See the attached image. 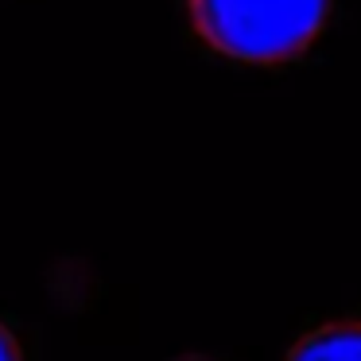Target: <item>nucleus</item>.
Segmentation results:
<instances>
[{"label": "nucleus", "instance_id": "f257e3e1", "mask_svg": "<svg viewBox=\"0 0 361 361\" xmlns=\"http://www.w3.org/2000/svg\"><path fill=\"white\" fill-rule=\"evenodd\" d=\"M334 0H190L206 47L233 63L280 66L322 35Z\"/></svg>", "mask_w": 361, "mask_h": 361}, {"label": "nucleus", "instance_id": "7ed1b4c3", "mask_svg": "<svg viewBox=\"0 0 361 361\" xmlns=\"http://www.w3.org/2000/svg\"><path fill=\"white\" fill-rule=\"evenodd\" d=\"M0 361H24V350H20L16 334L8 330L4 319H0Z\"/></svg>", "mask_w": 361, "mask_h": 361}, {"label": "nucleus", "instance_id": "20e7f679", "mask_svg": "<svg viewBox=\"0 0 361 361\" xmlns=\"http://www.w3.org/2000/svg\"><path fill=\"white\" fill-rule=\"evenodd\" d=\"M179 361H214V357H179Z\"/></svg>", "mask_w": 361, "mask_h": 361}, {"label": "nucleus", "instance_id": "f03ea898", "mask_svg": "<svg viewBox=\"0 0 361 361\" xmlns=\"http://www.w3.org/2000/svg\"><path fill=\"white\" fill-rule=\"evenodd\" d=\"M288 361H361V319H334L307 330Z\"/></svg>", "mask_w": 361, "mask_h": 361}]
</instances>
